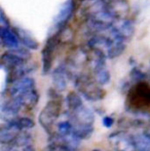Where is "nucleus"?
I'll return each mask as SVG.
<instances>
[{"label": "nucleus", "mask_w": 150, "mask_h": 151, "mask_svg": "<svg viewBox=\"0 0 150 151\" xmlns=\"http://www.w3.org/2000/svg\"><path fill=\"white\" fill-rule=\"evenodd\" d=\"M59 115V104L56 102H50L46 107L42 110L39 115V121L41 125L46 129L50 131V125L57 119Z\"/></svg>", "instance_id": "7ed1b4c3"}, {"label": "nucleus", "mask_w": 150, "mask_h": 151, "mask_svg": "<svg viewBox=\"0 0 150 151\" xmlns=\"http://www.w3.org/2000/svg\"><path fill=\"white\" fill-rule=\"evenodd\" d=\"M14 32H16L19 40H21L27 47H29V48H36L37 47V42L35 41V40L33 39V38L31 37V36L29 35L25 30L17 28V29H14Z\"/></svg>", "instance_id": "423d86ee"}, {"label": "nucleus", "mask_w": 150, "mask_h": 151, "mask_svg": "<svg viewBox=\"0 0 150 151\" xmlns=\"http://www.w3.org/2000/svg\"><path fill=\"white\" fill-rule=\"evenodd\" d=\"M0 39H1L2 43H3L6 47L10 48V50H17L19 46V42H20L16 32L12 31L11 29H9V28L2 29Z\"/></svg>", "instance_id": "39448f33"}, {"label": "nucleus", "mask_w": 150, "mask_h": 151, "mask_svg": "<svg viewBox=\"0 0 150 151\" xmlns=\"http://www.w3.org/2000/svg\"><path fill=\"white\" fill-rule=\"evenodd\" d=\"M0 35H1V30H0Z\"/></svg>", "instance_id": "9d476101"}, {"label": "nucleus", "mask_w": 150, "mask_h": 151, "mask_svg": "<svg viewBox=\"0 0 150 151\" xmlns=\"http://www.w3.org/2000/svg\"><path fill=\"white\" fill-rule=\"evenodd\" d=\"M9 122L14 123V127L18 129H20V131L28 129L34 127V121L29 117H18V116H17L14 119H12L11 121H9Z\"/></svg>", "instance_id": "0eeeda50"}, {"label": "nucleus", "mask_w": 150, "mask_h": 151, "mask_svg": "<svg viewBox=\"0 0 150 151\" xmlns=\"http://www.w3.org/2000/svg\"><path fill=\"white\" fill-rule=\"evenodd\" d=\"M20 132L21 131L14 127V123H1L0 124V144L1 145H11V144H14Z\"/></svg>", "instance_id": "20e7f679"}, {"label": "nucleus", "mask_w": 150, "mask_h": 151, "mask_svg": "<svg viewBox=\"0 0 150 151\" xmlns=\"http://www.w3.org/2000/svg\"><path fill=\"white\" fill-rule=\"evenodd\" d=\"M5 151H17V150H5Z\"/></svg>", "instance_id": "1a4fd4ad"}, {"label": "nucleus", "mask_w": 150, "mask_h": 151, "mask_svg": "<svg viewBox=\"0 0 150 151\" xmlns=\"http://www.w3.org/2000/svg\"><path fill=\"white\" fill-rule=\"evenodd\" d=\"M9 28V20H8L7 16L5 14L4 10L0 6V30L2 29H7Z\"/></svg>", "instance_id": "6e6552de"}, {"label": "nucleus", "mask_w": 150, "mask_h": 151, "mask_svg": "<svg viewBox=\"0 0 150 151\" xmlns=\"http://www.w3.org/2000/svg\"><path fill=\"white\" fill-rule=\"evenodd\" d=\"M130 101L138 109L150 107V88L146 84H138L130 93Z\"/></svg>", "instance_id": "f03ea898"}, {"label": "nucleus", "mask_w": 150, "mask_h": 151, "mask_svg": "<svg viewBox=\"0 0 150 151\" xmlns=\"http://www.w3.org/2000/svg\"><path fill=\"white\" fill-rule=\"evenodd\" d=\"M25 54L20 50H10L0 56V68L11 71L24 66Z\"/></svg>", "instance_id": "f257e3e1"}]
</instances>
